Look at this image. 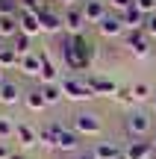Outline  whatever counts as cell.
<instances>
[{"label": "cell", "mask_w": 156, "mask_h": 159, "mask_svg": "<svg viewBox=\"0 0 156 159\" xmlns=\"http://www.w3.org/2000/svg\"><path fill=\"white\" fill-rule=\"evenodd\" d=\"M62 91L68 100H91V89H88L86 80H77V77H65L62 80Z\"/></svg>", "instance_id": "1"}, {"label": "cell", "mask_w": 156, "mask_h": 159, "mask_svg": "<svg viewBox=\"0 0 156 159\" xmlns=\"http://www.w3.org/2000/svg\"><path fill=\"white\" fill-rule=\"evenodd\" d=\"M127 47L133 50V56H139V59H145L147 53H150V35L145 33V27L127 33Z\"/></svg>", "instance_id": "2"}, {"label": "cell", "mask_w": 156, "mask_h": 159, "mask_svg": "<svg viewBox=\"0 0 156 159\" xmlns=\"http://www.w3.org/2000/svg\"><path fill=\"white\" fill-rule=\"evenodd\" d=\"M62 21H65V30H68V35H80L82 30H86V15H82V6H68V9L62 12Z\"/></svg>", "instance_id": "3"}, {"label": "cell", "mask_w": 156, "mask_h": 159, "mask_svg": "<svg viewBox=\"0 0 156 159\" xmlns=\"http://www.w3.org/2000/svg\"><path fill=\"white\" fill-rule=\"evenodd\" d=\"M74 130L80 133V136H97V133L103 130V124H100L97 115L80 112V115H74Z\"/></svg>", "instance_id": "4"}, {"label": "cell", "mask_w": 156, "mask_h": 159, "mask_svg": "<svg viewBox=\"0 0 156 159\" xmlns=\"http://www.w3.org/2000/svg\"><path fill=\"white\" fill-rule=\"evenodd\" d=\"M86 83H88V89H91L94 97H100V94H118V83L109 80V77H103V74H88Z\"/></svg>", "instance_id": "5"}, {"label": "cell", "mask_w": 156, "mask_h": 159, "mask_svg": "<svg viewBox=\"0 0 156 159\" xmlns=\"http://www.w3.org/2000/svg\"><path fill=\"white\" fill-rule=\"evenodd\" d=\"M71 47H74V53H77V59H80L82 65H91V59H94V44L86 39V33H80V35H71Z\"/></svg>", "instance_id": "6"}, {"label": "cell", "mask_w": 156, "mask_h": 159, "mask_svg": "<svg viewBox=\"0 0 156 159\" xmlns=\"http://www.w3.org/2000/svg\"><path fill=\"white\" fill-rule=\"evenodd\" d=\"M127 133L130 136H147L150 133V118H147L145 112H130V118H127Z\"/></svg>", "instance_id": "7"}, {"label": "cell", "mask_w": 156, "mask_h": 159, "mask_svg": "<svg viewBox=\"0 0 156 159\" xmlns=\"http://www.w3.org/2000/svg\"><path fill=\"white\" fill-rule=\"evenodd\" d=\"M38 15V21H41V30L44 33H59V30H65V21H62V15H56L53 9H41V12H35Z\"/></svg>", "instance_id": "8"}, {"label": "cell", "mask_w": 156, "mask_h": 159, "mask_svg": "<svg viewBox=\"0 0 156 159\" xmlns=\"http://www.w3.org/2000/svg\"><path fill=\"white\" fill-rule=\"evenodd\" d=\"M77 136H80L77 130H68V127L59 124L56 127V150H77V144H80Z\"/></svg>", "instance_id": "9"}, {"label": "cell", "mask_w": 156, "mask_h": 159, "mask_svg": "<svg viewBox=\"0 0 156 159\" xmlns=\"http://www.w3.org/2000/svg\"><path fill=\"white\" fill-rule=\"evenodd\" d=\"M82 15H86L88 24H100L106 18V6L103 0H82Z\"/></svg>", "instance_id": "10"}, {"label": "cell", "mask_w": 156, "mask_h": 159, "mask_svg": "<svg viewBox=\"0 0 156 159\" xmlns=\"http://www.w3.org/2000/svg\"><path fill=\"white\" fill-rule=\"evenodd\" d=\"M153 144L150 142H130L124 150V159H153Z\"/></svg>", "instance_id": "11"}, {"label": "cell", "mask_w": 156, "mask_h": 159, "mask_svg": "<svg viewBox=\"0 0 156 159\" xmlns=\"http://www.w3.org/2000/svg\"><path fill=\"white\" fill-rule=\"evenodd\" d=\"M97 30H100L103 39H118V35L124 33V21H121V18H115V15H106L103 21L97 24Z\"/></svg>", "instance_id": "12"}, {"label": "cell", "mask_w": 156, "mask_h": 159, "mask_svg": "<svg viewBox=\"0 0 156 159\" xmlns=\"http://www.w3.org/2000/svg\"><path fill=\"white\" fill-rule=\"evenodd\" d=\"M18 27H21V33L27 35H35V33H44L41 30V21L35 12H18Z\"/></svg>", "instance_id": "13"}, {"label": "cell", "mask_w": 156, "mask_h": 159, "mask_svg": "<svg viewBox=\"0 0 156 159\" xmlns=\"http://www.w3.org/2000/svg\"><path fill=\"white\" fill-rule=\"evenodd\" d=\"M145 18H147V15H145V12H141L136 3L130 6V9L121 12V21H124V27H127V30H139V27H145Z\"/></svg>", "instance_id": "14"}, {"label": "cell", "mask_w": 156, "mask_h": 159, "mask_svg": "<svg viewBox=\"0 0 156 159\" xmlns=\"http://www.w3.org/2000/svg\"><path fill=\"white\" fill-rule=\"evenodd\" d=\"M18 68H21L27 77H41V56H38V53H27Z\"/></svg>", "instance_id": "15"}, {"label": "cell", "mask_w": 156, "mask_h": 159, "mask_svg": "<svg viewBox=\"0 0 156 159\" xmlns=\"http://www.w3.org/2000/svg\"><path fill=\"white\" fill-rule=\"evenodd\" d=\"M21 100V89H18L15 83H0V103H6V106H15V103Z\"/></svg>", "instance_id": "16"}, {"label": "cell", "mask_w": 156, "mask_h": 159, "mask_svg": "<svg viewBox=\"0 0 156 159\" xmlns=\"http://www.w3.org/2000/svg\"><path fill=\"white\" fill-rule=\"evenodd\" d=\"M38 56H41V83H56V77H59V71H56V65L50 62V56H47L44 50H38Z\"/></svg>", "instance_id": "17"}, {"label": "cell", "mask_w": 156, "mask_h": 159, "mask_svg": "<svg viewBox=\"0 0 156 159\" xmlns=\"http://www.w3.org/2000/svg\"><path fill=\"white\" fill-rule=\"evenodd\" d=\"M15 136H18V142H21L24 148H29V144L38 142V133H35L29 124H18V127H15Z\"/></svg>", "instance_id": "18"}, {"label": "cell", "mask_w": 156, "mask_h": 159, "mask_svg": "<svg viewBox=\"0 0 156 159\" xmlns=\"http://www.w3.org/2000/svg\"><path fill=\"white\" fill-rule=\"evenodd\" d=\"M24 103H27V109H29V112H41V109L47 106V100H44V94H41V89H33V91H27Z\"/></svg>", "instance_id": "19"}, {"label": "cell", "mask_w": 156, "mask_h": 159, "mask_svg": "<svg viewBox=\"0 0 156 159\" xmlns=\"http://www.w3.org/2000/svg\"><path fill=\"white\" fill-rule=\"evenodd\" d=\"M94 153H97V159H124L121 148H118V144H112V142L97 144V148H94Z\"/></svg>", "instance_id": "20"}, {"label": "cell", "mask_w": 156, "mask_h": 159, "mask_svg": "<svg viewBox=\"0 0 156 159\" xmlns=\"http://www.w3.org/2000/svg\"><path fill=\"white\" fill-rule=\"evenodd\" d=\"M41 94H44V100H47V103H59V100L65 97L62 83H47V85H41Z\"/></svg>", "instance_id": "21"}, {"label": "cell", "mask_w": 156, "mask_h": 159, "mask_svg": "<svg viewBox=\"0 0 156 159\" xmlns=\"http://www.w3.org/2000/svg\"><path fill=\"white\" fill-rule=\"evenodd\" d=\"M21 33V27H18V15L15 18H0V39H15V35Z\"/></svg>", "instance_id": "22"}, {"label": "cell", "mask_w": 156, "mask_h": 159, "mask_svg": "<svg viewBox=\"0 0 156 159\" xmlns=\"http://www.w3.org/2000/svg\"><path fill=\"white\" fill-rule=\"evenodd\" d=\"M56 127L59 124H47L38 130V142L44 144V148H56Z\"/></svg>", "instance_id": "23"}, {"label": "cell", "mask_w": 156, "mask_h": 159, "mask_svg": "<svg viewBox=\"0 0 156 159\" xmlns=\"http://www.w3.org/2000/svg\"><path fill=\"white\" fill-rule=\"evenodd\" d=\"M15 65H21V56L15 53V47H3V53H0V68H15Z\"/></svg>", "instance_id": "24"}, {"label": "cell", "mask_w": 156, "mask_h": 159, "mask_svg": "<svg viewBox=\"0 0 156 159\" xmlns=\"http://www.w3.org/2000/svg\"><path fill=\"white\" fill-rule=\"evenodd\" d=\"M12 47H15V53L24 59V56L29 53V35H27V33H18L15 39H12Z\"/></svg>", "instance_id": "25"}, {"label": "cell", "mask_w": 156, "mask_h": 159, "mask_svg": "<svg viewBox=\"0 0 156 159\" xmlns=\"http://www.w3.org/2000/svg\"><path fill=\"white\" fill-rule=\"evenodd\" d=\"M21 12V0H0V18H15Z\"/></svg>", "instance_id": "26"}, {"label": "cell", "mask_w": 156, "mask_h": 159, "mask_svg": "<svg viewBox=\"0 0 156 159\" xmlns=\"http://www.w3.org/2000/svg\"><path fill=\"white\" fill-rule=\"evenodd\" d=\"M15 121L12 118H6V115H0V142H6V139H12L15 136Z\"/></svg>", "instance_id": "27"}, {"label": "cell", "mask_w": 156, "mask_h": 159, "mask_svg": "<svg viewBox=\"0 0 156 159\" xmlns=\"http://www.w3.org/2000/svg\"><path fill=\"white\" fill-rule=\"evenodd\" d=\"M133 97L136 100H147V97H150V85L147 83H136L133 85Z\"/></svg>", "instance_id": "28"}, {"label": "cell", "mask_w": 156, "mask_h": 159, "mask_svg": "<svg viewBox=\"0 0 156 159\" xmlns=\"http://www.w3.org/2000/svg\"><path fill=\"white\" fill-rule=\"evenodd\" d=\"M44 0H21V12H41Z\"/></svg>", "instance_id": "29"}, {"label": "cell", "mask_w": 156, "mask_h": 159, "mask_svg": "<svg viewBox=\"0 0 156 159\" xmlns=\"http://www.w3.org/2000/svg\"><path fill=\"white\" fill-rule=\"evenodd\" d=\"M118 100L121 103H133V85H118Z\"/></svg>", "instance_id": "30"}, {"label": "cell", "mask_w": 156, "mask_h": 159, "mask_svg": "<svg viewBox=\"0 0 156 159\" xmlns=\"http://www.w3.org/2000/svg\"><path fill=\"white\" fill-rule=\"evenodd\" d=\"M145 33L150 35V39H156V12H153V15H147V18H145Z\"/></svg>", "instance_id": "31"}, {"label": "cell", "mask_w": 156, "mask_h": 159, "mask_svg": "<svg viewBox=\"0 0 156 159\" xmlns=\"http://www.w3.org/2000/svg\"><path fill=\"white\" fill-rule=\"evenodd\" d=\"M136 6H139L145 15H153L156 12V0H136Z\"/></svg>", "instance_id": "32"}, {"label": "cell", "mask_w": 156, "mask_h": 159, "mask_svg": "<svg viewBox=\"0 0 156 159\" xmlns=\"http://www.w3.org/2000/svg\"><path fill=\"white\" fill-rule=\"evenodd\" d=\"M109 3L115 6V9H121V12H124V9H130V6H133L136 0H109Z\"/></svg>", "instance_id": "33"}, {"label": "cell", "mask_w": 156, "mask_h": 159, "mask_svg": "<svg viewBox=\"0 0 156 159\" xmlns=\"http://www.w3.org/2000/svg\"><path fill=\"white\" fill-rule=\"evenodd\" d=\"M9 156H12V153H9V150H6V144L0 142V159H9Z\"/></svg>", "instance_id": "34"}, {"label": "cell", "mask_w": 156, "mask_h": 159, "mask_svg": "<svg viewBox=\"0 0 156 159\" xmlns=\"http://www.w3.org/2000/svg\"><path fill=\"white\" fill-rule=\"evenodd\" d=\"M80 159H97V153H94V150H88V153H80Z\"/></svg>", "instance_id": "35"}, {"label": "cell", "mask_w": 156, "mask_h": 159, "mask_svg": "<svg viewBox=\"0 0 156 159\" xmlns=\"http://www.w3.org/2000/svg\"><path fill=\"white\" fill-rule=\"evenodd\" d=\"M59 3H65V9H68V6H74V0H59Z\"/></svg>", "instance_id": "36"}, {"label": "cell", "mask_w": 156, "mask_h": 159, "mask_svg": "<svg viewBox=\"0 0 156 159\" xmlns=\"http://www.w3.org/2000/svg\"><path fill=\"white\" fill-rule=\"evenodd\" d=\"M150 144H153V150H156V133H153V139H150Z\"/></svg>", "instance_id": "37"}, {"label": "cell", "mask_w": 156, "mask_h": 159, "mask_svg": "<svg viewBox=\"0 0 156 159\" xmlns=\"http://www.w3.org/2000/svg\"><path fill=\"white\" fill-rule=\"evenodd\" d=\"M9 159H24V156H21V153H18V156H15V153H12V156H9Z\"/></svg>", "instance_id": "38"}, {"label": "cell", "mask_w": 156, "mask_h": 159, "mask_svg": "<svg viewBox=\"0 0 156 159\" xmlns=\"http://www.w3.org/2000/svg\"><path fill=\"white\" fill-rule=\"evenodd\" d=\"M3 47H6V44H3V39H0V53H3Z\"/></svg>", "instance_id": "39"}, {"label": "cell", "mask_w": 156, "mask_h": 159, "mask_svg": "<svg viewBox=\"0 0 156 159\" xmlns=\"http://www.w3.org/2000/svg\"><path fill=\"white\" fill-rule=\"evenodd\" d=\"M153 109H156V97H153Z\"/></svg>", "instance_id": "40"}, {"label": "cell", "mask_w": 156, "mask_h": 159, "mask_svg": "<svg viewBox=\"0 0 156 159\" xmlns=\"http://www.w3.org/2000/svg\"><path fill=\"white\" fill-rule=\"evenodd\" d=\"M0 74H3V68H0Z\"/></svg>", "instance_id": "41"}, {"label": "cell", "mask_w": 156, "mask_h": 159, "mask_svg": "<svg viewBox=\"0 0 156 159\" xmlns=\"http://www.w3.org/2000/svg\"><path fill=\"white\" fill-rule=\"evenodd\" d=\"M153 159H156V153H153Z\"/></svg>", "instance_id": "42"}]
</instances>
